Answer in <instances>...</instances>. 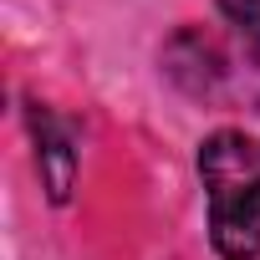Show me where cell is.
<instances>
[{
  "label": "cell",
  "instance_id": "1",
  "mask_svg": "<svg viewBox=\"0 0 260 260\" xmlns=\"http://www.w3.org/2000/svg\"><path fill=\"white\" fill-rule=\"evenodd\" d=\"M199 174L209 194V235L224 260L260 255V138L214 133L199 148Z\"/></svg>",
  "mask_w": 260,
  "mask_h": 260
},
{
  "label": "cell",
  "instance_id": "2",
  "mask_svg": "<svg viewBox=\"0 0 260 260\" xmlns=\"http://www.w3.org/2000/svg\"><path fill=\"white\" fill-rule=\"evenodd\" d=\"M31 127H36V158H41V179H46V194L56 199V204H67V194H72V179H77V148H72V138H67V127L51 117V112H31Z\"/></svg>",
  "mask_w": 260,
  "mask_h": 260
},
{
  "label": "cell",
  "instance_id": "3",
  "mask_svg": "<svg viewBox=\"0 0 260 260\" xmlns=\"http://www.w3.org/2000/svg\"><path fill=\"white\" fill-rule=\"evenodd\" d=\"M219 11L230 16V26H240L250 41H260V0H219Z\"/></svg>",
  "mask_w": 260,
  "mask_h": 260
}]
</instances>
